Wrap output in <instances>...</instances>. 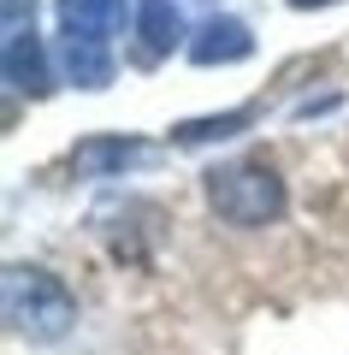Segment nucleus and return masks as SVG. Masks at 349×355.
Returning <instances> with one entry per match:
<instances>
[{
	"mask_svg": "<svg viewBox=\"0 0 349 355\" xmlns=\"http://www.w3.org/2000/svg\"><path fill=\"white\" fill-rule=\"evenodd\" d=\"M249 53H255V36L237 18H207L196 30V42H189V60L196 65H231V60H249Z\"/></svg>",
	"mask_w": 349,
	"mask_h": 355,
	"instance_id": "obj_5",
	"label": "nucleus"
},
{
	"mask_svg": "<svg viewBox=\"0 0 349 355\" xmlns=\"http://www.w3.org/2000/svg\"><path fill=\"white\" fill-rule=\"evenodd\" d=\"M249 119H255L249 107H237V113H219V119H189V125L172 130V142H184V148H196V142H219V137H237Z\"/></svg>",
	"mask_w": 349,
	"mask_h": 355,
	"instance_id": "obj_8",
	"label": "nucleus"
},
{
	"mask_svg": "<svg viewBox=\"0 0 349 355\" xmlns=\"http://www.w3.org/2000/svg\"><path fill=\"white\" fill-rule=\"evenodd\" d=\"M137 36H142V60H166L184 42V12L178 0H142L137 6Z\"/></svg>",
	"mask_w": 349,
	"mask_h": 355,
	"instance_id": "obj_6",
	"label": "nucleus"
},
{
	"mask_svg": "<svg viewBox=\"0 0 349 355\" xmlns=\"http://www.w3.org/2000/svg\"><path fill=\"white\" fill-rule=\"evenodd\" d=\"M6 320H12L18 338L30 343H53L71 331L77 302L48 266H6Z\"/></svg>",
	"mask_w": 349,
	"mask_h": 355,
	"instance_id": "obj_3",
	"label": "nucleus"
},
{
	"mask_svg": "<svg viewBox=\"0 0 349 355\" xmlns=\"http://www.w3.org/2000/svg\"><path fill=\"white\" fill-rule=\"evenodd\" d=\"M290 6H332V0H290Z\"/></svg>",
	"mask_w": 349,
	"mask_h": 355,
	"instance_id": "obj_9",
	"label": "nucleus"
},
{
	"mask_svg": "<svg viewBox=\"0 0 349 355\" xmlns=\"http://www.w3.org/2000/svg\"><path fill=\"white\" fill-rule=\"evenodd\" d=\"M284 178L273 172L266 160H231L207 172V207L237 231H261L284 219Z\"/></svg>",
	"mask_w": 349,
	"mask_h": 355,
	"instance_id": "obj_2",
	"label": "nucleus"
},
{
	"mask_svg": "<svg viewBox=\"0 0 349 355\" xmlns=\"http://www.w3.org/2000/svg\"><path fill=\"white\" fill-rule=\"evenodd\" d=\"M71 160L83 178H112V172H125L130 160H142V142L137 137H95V142H77Z\"/></svg>",
	"mask_w": 349,
	"mask_h": 355,
	"instance_id": "obj_7",
	"label": "nucleus"
},
{
	"mask_svg": "<svg viewBox=\"0 0 349 355\" xmlns=\"http://www.w3.org/2000/svg\"><path fill=\"white\" fill-rule=\"evenodd\" d=\"M130 0H60V53L77 89L112 83V36L125 30Z\"/></svg>",
	"mask_w": 349,
	"mask_h": 355,
	"instance_id": "obj_1",
	"label": "nucleus"
},
{
	"mask_svg": "<svg viewBox=\"0 0 349 355\" xmlns=\"http://www.w3.org/2000/svg\"><path fill=\"white\" fill-rule=\"evenodd\" d=\"M0 6H6V83L18 95H48L53 71L36 36V0H0Z\"/></svg>",
	"mask_w": 349,
	"mask_h": 355,
	"instance_id": "obj_4",
	"label": "nucleus"
}]
</instances>
